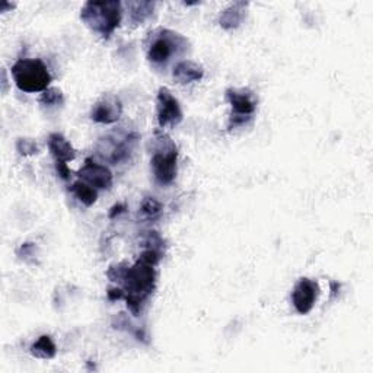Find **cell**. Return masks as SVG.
Instances as JSON below:
<instances>
[{"label": "cell", "instance_id": "obj_8", "mask_svg": "<svg viewBox=\"0 0 373 373\" xmlns=\"http://www.w3.org/2000/svg\"><path fill=\"white\" fill-rule=\"evenodd\" d=\"M138 139L139 136L136 133H130L124 138H105L99 142L104 143V147H99V154L114 165L127 162L133 154L136 143H138Z\"/></svg>", "mask_w": 373, "mask_h": 373}, {"label": "cell", "instance_id": "obj_6", "mask_svg": "<svg viewBox=\"0 0 373 373\" xmlns=\"http://www.w3.org/2000/svg\"><path fill=\"white\" fill-rule=\"evenodd\" d=\"M226 101L229 103L232 112L229 117L228 129L233 130L245 126L257 111V98L248 88H229L226 91Z\"/></svg>", "mask_w": 373, "mask_h": 373}, {"label": "cell", "instance_id": "obj_26", "mask_svg": "<svg viewBox=\"0 0 373 373\" xmlns=\"http://www.w3.org/2000/svg\"><path fill=\"white\" fill-rule=\"evenodd\" d=\"M16 5L15 3H8V2H2L0 3V12H6L8 9H13Z\"/></svg>", "mask_w": 373, "mask_h": 373}, {"label": "cell", "instance_id": "obj_4", "mask_svg": "<svg viewBox=\"0 0 373 373\" xmlns=\"http://www.w3.org/2000/svg\"><path fill=\"white\" fill-rule=\"evenodd\" d=\"M189 41L181 34L158 28L149 34L147 60L155 67H165L174 56H181L186 52Z\"/></svg>", "mask_w": 373, "mask_h": 373}, {"label": "cell", "instance_id": "obj_2", "mask_svg": "<svg viewBox=\"0 0 373 373\" xmlns=\"http://www.w3.org/2000/svg\"><path fill=\"white\" fill-rule=\"evenodd\" d=\"M123 20V3L118 0L108 2H87L80 10V21L99 37L108 40Z\"/></svg>", "mask_w": 373, "mask_h": 373}, {"label": "cell", "instance_id": "obj_3", "mask_svg": "<svg viewBox=\"0 0 373 373\" xmlns=\"http://www.w3.org/2000/svg\"><path fill=\"white\" fill-rule=\"evenodd\" d=\"M154 145V155L150 158L152 174L161 185L173 184L178 173V147L163 130L155 131Z\"/></svg>", "mask_w": 373, "mask_h": 373}, {"label": "cell", "instance_id": "obj_22", "mask_svg": "<svg viewBox=\"0 0 373 373\" xmlns=\"http://www.w3.org/2000/svg\"><path fill=\"white\" fill-rule=\"evenodd\" d=\"M37 244H32V242H27V244H22L20 247V249L16 251V254H18V257L27 263H29V258H34L37 257Z\"/></svg>", "mask_w": 373, "mask_h": 373}, {"label": "cell", "instance_id": "obj_12", "mask_svg": "<svg viewBox=\"0 0 373 373\" xmlns=\"http://www.w3.org/2000/svg\"><path fill=\"white\" fill-rule=\"evenodd\" d=\"M48 150L56 163H69L76 158V150L72 143L60 133H52L47 139Z\"/></svg>", "mask_w": 373, "mask_h": 373}, {"label": "cell", "instance_id": "obj_16", "mask_svg": "<svg viewBox=\"0 0 373 373\" xmlns=\"http://www.w3.org/2000/svg\"><path fill=\"white\" fill-rule=\"evenodd\" d=\"M29 353L34 356V358L48 360V359L56 358L57 347L52 337H50L48 334H43L41 337H38V340L36 343H32V346L29 347Z\"/></svg>", "mask_w": 373, "mask_h": 373}, {"label": "cell", "instance_id": "obj_11", "mask_svg": "<svg viewBox=\"0 0 373 373\" xmlns=\"http://www.w3.org/2000/svg\"><path fill=\"white\" fill-rule=\"evenodd\" d=\"M123 114V105L115 95H105L91 110V120L99 124H114Z\"/></svg>", "mask_w": 373, "mask_h": 373}, {"label": "cell", "instance_id": "obj_23", "mask_svg": "<svg viewBox=\"0 0 373 373\" xmlns=\"http://www.w3.org/2000/svg\"><path fill=\"white\" fill-rule=\"evenodd\" d=\"M107 296L111 302L114 300H120V299H124L126 298V292L122 289V287H110L108 292H107Z\"/></svg>", "mask_w": 373, "mask_h": 373}, {"label": "cell", "instance_id": "obj_1", "mask_svg": "<svg viewBox=\"0 0 373 373\" xmlns=\"http://www.w3.org/2000/svg\"><path fill=\"white\" fill-rule=\"evenodd\" d=\"M163 254L159 249L146 248L133 265L118 263L108 268L107 276L111 281L120 284L126 292V303L133 316H139L143 305L156 289V265Z\"/></svg>", "mask_w": 373, "mask_h": 373}, {"label": "cell", "instance_id": "obj_9", "mask_svg": "<svg viewBox=\"0 0 373 373\" xmlns=\"http://www.w3.org/2000/svg\"><path fill=\"white\" fill-rule=\"evenodd\" d=\"M319 296V286L316 281L303 277L300 279L292 291V303L298 314L307 315L309 314Z\"/></svg>", "mask_w": 373, "mask_h": 373}, {"label": "cell", "instance_id": "obj_18", "mask_svg": "<svg viewBox=\"0 0 373 373\" xmlns=\"http://www.w3.org/2000/svg\"><path fill=\"white\" fill-rule=\"evenodd\" d=\"M114 328H117V330H126V331H129L130 334H133L136 338H138V340L139 342H143V343H146V332H145V330L142 328V327H138V326H133L131 324V321L127 318V315L126 314H120V315H118L115 319H114Z\"/></svg>", "mask_w": 373, "mask_h": 373}, {"label": "cell", "instance_id": "obj_15", "mask_svg": "<svg viewBox=\"0 0 373 373\" xmlns=\"http://www.w3.org/2000/svg\"><path fill=\"white\" fill-rule=\"evenodd\" d=\"M124 6L129 10L127 13H129L130 24L133 27H139L152 18L156 5L154 2H143L142 0V2H127L124 3Z\"/></svg>", "mask_w": 373, "mask_h": 373}, {"label": "cell", "instance_id": "obj_14", "mask_svg": "<svg viewBox=\"0 0 373 373\" xmlns=\"http://www.w3.org/2000/svg\"><path fill=\"white\" fill-rule=\"evenodd\" d=\"M248 5H249L248 2H235L229 5L222 13H220L219 25L225 31H233L236 28H240L245 18Z\"/></svg>", "mask_w": 373, "mask_h": 373}, {"label": "cell", "instance_id": "obj_7", "mask_svg": "<svg viewBox=\"0 0 373 373\" xmlns=\"http://www.w3.org/2000/svg\"><path fill=\"white\" fill-rule=\"evenodd\" d=\"M156 115H158V124H159L161 130H163L166 127L178 126L184 118V114H182L178 99L173 95L171 91L165 87L159 88V91H158Z\"/></svg>", "mask_w": 373, "mask_h": 373}, {"label": "cell", "instance_id": "obj_17", "mask_svg": "<svg viewBox=\"0 0 373 373\" xmlns=\"http://www.w3.org/2000/svg\"><path fill=\"white\" fill-rule=\"evenodd\" d=\"M69 191L82 203L83 206L87 207H91L94 206L96 200H98V191L96 189H94L92 185L83 182L82 180L80 181H76L71 185Z\"/></svg>", "mask_w": 373, "mask_h": 373}, {"label": "cell", "instance_id": "obj_20", "mask_svg": "<svg viewBox=\"0 0 373 373\" xmlns=\"http://www.w3.org/2000/svg\"><path fill=\"white\" fill-rule=\"evenodd\" d=\"M140 212L147 219H156L162 213V205L155 197H146L140 205Z\"/></svg>", "mask_w": 373, "mask_h": 373}, {"label": "cell", "instance_id": "obj_25", "mask_svg": "<svg viewBox=\"0 0 373 373\" xmlns=\"http://www.w3.org/2000/svg\"><path fill=\"white\" fill-rule=\"evenodd\" d=\"M127 210L126 205H122V203H118V205L112 206L110 210V219H115L117 216H120L122 213H124Z\"/></svg>", "mask_w": 373, "mask_h": 373}, {"label": "cell", "instance_id": "obj_5", "mask_svg": "<svg viewBox=\"0 0 373 373\" xmlns=\"http://www.w3.org/2000/svg\"><path fill=\"white\" fill-rule=\"evenodd\" d=\"M16 87L25 94L44 92L53 78L40 59H20L10 69Z\"/></svg>", "mask_w": 373, "mask_h": 373}, {"label": "cell", "instance_id": "obj_10", "mask_svg": "<svg viewBox=\"0 0 373 373\" xmlns=\"http://www.w3.org/2000/svg\"><path fill=\"white\" fill-rule=\"evenodd\" d=\"M78 175L83 182L92 185L96 190H110L112 186V174L110 169L105 165L95 162L92 158L85 159Z\"/></svg>", "mask_w": 373, "mask_h": 373}, {"label": "cell", "instance_id": "obj_13", "mask_svg": "<svg viewBox=\"0 0 373 373\" xmlns=\"http://www.w3.org/2000/svg\"><path fill=\"white\" fill-rule=\"evenodd\" d=\"M173 78L180 85H189L193 82H200L205 78V69L203 66L193 60H181L173 69Z\"/></svg>", "mask_w": 373, "mask_h": 373}, {"label": "cell", "instance_id": "obj_24", "mask_svg": "<svg viewBox=\"0 0 373 373\" xmlns=\"http://www.w3.org/2000/svg\"><path fill=\"white\" fill-rule=\"evenodd\" d=\"M56 171H57V175L63 180H69L72 177V171H71V168L67 166V163H56Z\"/></svg>", "mask_w": 373, "mask_h": 373}, {"label": "cell", "instance_id": "obj_21", "mask_svg": "<svg viewBox=\"0 0 373 373\" xmlns=\"http://www.w3.org/2000/svg\"><path fill=\"white\" fill-rule=\"evenodd\" d=\"M16 150L21 156H32V155H38L40 149L36 140L27 139V138H20L16 140Z\"/></svg>", "mask_w": 373, "mask_h": 373}, {"label": "cell", "instance_id": "obj_19", "mask_svg": "<svg viewBox=\"0 0 373 373\" xmlns=\"http://www.w3.org/2000/svg\"><path fill=\"white\" fill-rule=\"evenodd\" d=\"M38 103L47 108H57L64 104V95L59 88H48L41 92Z\"/></svg>", "mask_w": 373, "mask_h": 373}]
</instances>
